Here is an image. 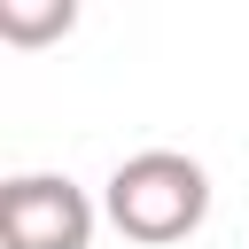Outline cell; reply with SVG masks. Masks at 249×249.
Returning <instances> with one entry per match:
<instances>
[{
  "label": "cell",
  "instance_id": "obj_1",
  "mask_svg": "<svg viewBox=\"0 0 249 249\" xmlns=\"http://www.w3.org/2000/svg\"><path fill=\"white\" fill-rule=\"evenodd\" d=\"M101 210H109V226H117L124 241L171 249V241H187V233L210 218V171H202L195 156H179V148H140V156H124V163L109 171Z\"/></svg>",
  "mask_w": 249,
  "mask_h": 249
},
{
  "label": "cell",
  "instance_id": "obj_2",
  "mask_svg": "<svg viewBox=\"0 0 249 249\" xmlns=\"http://www.w3.org/2000/svg\"><path fill=\"white\" fill-rule=\"evenodd\" d=\"M93 195L62 171H16L0 187V249H93Z\"/></svg>",
  "mask_w": 249,
  "mask_h": 249
},
{
  "label": "cell",
  "instance_id": "obj_3",
  "mask_svg": "<svg viewBox=\"0 0 249 249\" xmlns=\"http://www.w3.org/2000/svg\"><path fill=\"white\" fill-rule=\"evenodd\" d=\"M78 23V8L70 0H47V8H23V0H0V39H16V47H39V39H62Z\"/></svg>",
  "mask_w": 249,
  "mask_h": 249
}]
</instances>
